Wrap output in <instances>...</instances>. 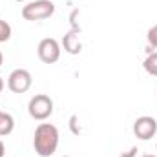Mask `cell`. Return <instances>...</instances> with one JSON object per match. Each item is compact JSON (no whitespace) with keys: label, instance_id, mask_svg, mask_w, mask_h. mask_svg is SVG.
I'll list each match as a JSON object with an SVG mask.
<instances>
[{"label":"cell","instance_id":"obj_1","mask_svg":"<svg viewBox=\"0 0 157 157\" xmlns=\"http://www.w3.org/2000/svg\"><path fill=\"white\" fill-rule=\"evenodd\" d=\"M57 144H59V132H57V128L53 124H48V122L39 124L37 130H35V137H33L35 152L40 157H49L55 154Z\"/></svg>","mask_w":157,"mask_h":157},{"label":"cell","instance_id":"obj_2","mask_svg":"<svg viewBox=\"0 0 157 157\" xmlns=\"http://www.w3.org/2000/svg\"><path fill=\"white\" fill-rule=\"evenodd\" d=\"M55 11V6L49 0H35L28 6H24L22 9V17L26 20H44L49 18Z\"/></svg>","mask_w":157,"mask_h":157},{"label":"cell","instance_id":"obj_3","mask_svg":"<svg viewBox=\"0 0 157 157\" xmlns=\"http://www.w3.org/2000/svg\"><path fill=\"white\" fill-rule=\"evenodd\" d=\"M29 115L37 121H44L53 113V101L48 97V95H35L31 101H29Z\"/></svg>","mask_w":157,"mask_h":157},{"label":"cell","instance_id":"obj_4","mask_svg":"<svg viewBox=\"0 0 157 157\" xmlns=\"http://www.w3.org/2000/svg\"><path fill=\"white\" fill-rule=\"evenodd\" d=\"M60 57V48L59 42L55 39H44L39 44V59L46 64H53L57 62Z\"/></svg>","mask_w":157,"mask_h":157},{"label":"cell","instance_id":"obj_5","mask_svg":"<svg viewBox=\"0 0 157 157\" xmlns=\"http://www.w3.org/2000/svg\"><path fill=\"white\" fill-rule=\"evenodd\" d=\"M7 86H9V90L13 93H24V91H28L29 86H31V75H29V71H26V70H15L9 75V78H7Z\"/></svg>","mask_w":157,"mask_h":157},{"label":"cell","instance_id":"obj_6","mask_svg":"<svg viewBox=\"0 0 157 157\" xmlns=\"http://www.w3.org/2000/svg\"><path fill=\"white\" fill-rule=\"evenodd\" d=\"M157 132V122L154 117H139L133 124V133L139 137V139H150L154 137Z\"/></svg>","mask_w":157,"mask_h":157},{"label":"cell","instance_id":"obj_7","mask_svg":"<svg viewBox=\"0 0 157 157\" xmlns=\"http://www.w3.org/2000/svg\"><path fill=\"white\" fill-rule=\"evenodd\" d=\"M13 126H15V121L9 113H2L0 112V135H9L13 132Z\"/></svg>","mask_w":157,"mask_h":157},{"label":"cell","instance_id":"obj_8","mask_svg":"<svg viewBox=\"0 0 157 157\" xmlns=\"http://www.w3.org/2000/svg\"><path fill=\"white\" fill-rule=\"evenodd\" d=\"M144 70H146L150 75L157 77V51L146 57V60H144Z\"/></svg>","mask_w":157,"mask_h":157},{"label":"cell","instance_id":"obj_9","mask_svg":"<svg viewBox=\"0 0 157 157\" xmlns=\"http://www.w3.org/2000/svg\"><path fill=\"white\" fill-rule=\"evenodd\" d=\"M11 37V26L4 20H0V42H6Z\"/></svg>","mask_w":157,"mask_h":157},{"label":"cell","instance_id":"obj_10","mask_svg":"<svg viewBox=\"0 0 157 157\" xmlns=\"http://www.w3.org/2000/svg\"><path fill=\"white\" fill-rule=\"evenodd\" d=\"M148 42H150L154 48H157V26H154V28L148 31Z\"/></svg>","mask_w":157,"mask_h":157},{"label":"cell","instance_id":"obj_11","mask_svg":"<svg viewBox=\"0 0 157 157\" xmlns=\"http://www.w3.org/2000/svg\"><path fill=\"white\" fill-rule=\"evenodd\" d=\"M4 154H6V148H4V143L0 141V157H4Z\"/></svg>","mask_w":157,"mask_h":157},{"label":"cell","instance_id":"obj_12","mask_svg":"<svg viewBox=\"0 0 157 157\" xmlns=\"http://www.w3.org/2000/svg\"><path fill=\"white\" fill-rule=\"evenodd\" d=\"M2 88H4V82H2V78H0V91H2Z\"/></svg>","mask_w":157,"mask_h":157},{"label":"cell","instance_id":"obj_13","mask_svg":"<svg viewBox=\"0 0 157 157\" xmlns=\"http://www.w3.org/2000/svg\"><path fill=\"white\" fill-rule=\"evenodd\" d=\"M2 60H4V57H2V51H0V66H2Z\"/></svg>","mask_w":157,"mask_h":157},{"label":"cell","instance_id":"obj_14","mask_svg":"<svg viewBox=\"0 0 157 157\" xmlns=\"http://www.w3.org/2000/svg\"><path fill=\"white\" fill-rule=\"evenodd\" d=\"M143 157H155V155H143Z\"/></svg>","mask_w":157,"mask_h":157}]
</instances>
